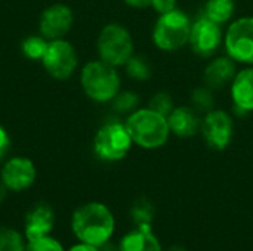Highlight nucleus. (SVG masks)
<instances>
[{"label": "nucleus", "mask_w": 253, "mask_h": 251, "mask_svg": "<svg viewBox=\"0 0 253 251\" xmlns=\"http://www.w3.org/2000/svg\"><path fill=\"white\" fill-rule=\"evenodd\" d=\"M139 105V96L133 92H123L114 96V107L120 112H127Z\"/></svg>", "instance_id": "393cba45"}, {"label": "nucleus", "mask_w": 253, "mask_h": 251, "mask_svg": "<svg viewBox=\"0 0 253 251\" xmlns=\"http://www.w3.org/2000/svg\"><path fill=\"white\" fill-rule=\"evenodd\" d=\"M151 4L159 13H168L175 9L176 0H153Z\"/></svg>", "instance_id": "bb28decb"}, {"label": "nucleus", "mask_w": 253, "mask_h": 251, "mask_svg": "<svg viewBox=\"0 0 253 251\" xmlns=\"http://www.w3.org/2000/svg\"><path fill=\"white\" fill-rule=\"evenodd\" d=\"M82 86L90 99L107 102L119 93L120 78L113 65L104 61H93L84 65L82 71Z\"/></svg>", "instance_id": "7ed1b4c3"}, {"label": "nucleus", "mask_w": 253, "mask_h": 251, "mask_svg": "<svg viewBox=\"0 0 253 251\" xmlns=\"http://www.w3.org/2000/svg\"><path fill=\"white\" fill-rule=\"evenodd\" d=\"M4 194H6V186L1 183V185H0V203H1L3 198H4Z\"/></svg>", "instance_id": "7c9ffc66"}, {"label": "nucleus", "mask_w": 253, "mask_h": 251, "mask_svg": "<svg viewBox=\"0 0 253 251\" xmlns=\"http://www.w3.org/2000/svg\"><path fill=\"white\" fill-rule=\"evenodd\" d=\"M25 237L7 226H0V251H25Z\"/></svg>", "instance_id": "6ab92c4d"}, {"label": "nucleus", "mask_w": 253, "mask_h": 251, "mask_svg": "<svg viewBox=\"0 0 253 251\" xmlns=\"http://www.w3.org/2000/svg\"><path fill=\"white\" fill-rule=\"evenodd\" d=\"M191 102L193 105L200 111H212L213 108V96L212 92L208 87H197L191 93Z\"/></svg>", "instance_id": "5701e85b"}, {"label": "nucleus", "mask_w": 253, "mask_h": 251, "mask_svg": "<svg viewBox=\"0 0 253 251\" xmlns=\"http://www.w3.org/2000/svg\"><path fill=\"white\" fill-rule=\"evenodd\" d=\"M36 166L24 157L10 158L1 169V183L6 189L19 192L28 189L36 180Z\"/></svg>", "instance_id": "9b49d317"}, {"label": "nucleus", "mask_w": 253, "mask_h": 251, "mask_svg": "<svg viewBox=\"0 0 253 251\" xmlns=\"http://www.w3.org/2000/svg\"><path fill=\"white\" fill-rule=\"evenodd\" d=\"M42 62L52 77L65 80L74 72L77 67V53L74 47L65 40H49Z\"/></svg>", "instance_id": "0eeeda50"}, {"label": "nucleus", "mask_w": 253, "mask_h": 251, "mask_svg": "<svg viewBox=\"0 0 253 251\" xmlns=\"http://www.w3.org/2000/svg\"><path fill=\"white\" fill-rule=\"evenodd\" d=\"M236 77L233 58L213 59L205 70V81L211 89H222Z\"/></svg>", "instance_id": "dca6fc26"}, {"label": "nucleus", "mask_w": 253, "mask_h": 251, "mask_svg": "<svg viewBox=\"0 0 253 251\" xmlns=\"http://www.w3.org/2000/svg\"><path fill=\"white\" fill-rule=\"evenodd\" d=\"M125 126L132 138V142L145 149L163 146L170 133L168 118L150 108L135 111Z\"/></svg>", "instance_id": "f03ea898"}, {"label": "nucleus", "mask_w": 253, "mask_h": 251, "mask_svg": "<svg viewBox=\"0 0 253 251\" xmlns=\"http://www.w3.org/2000/svg\"><path fill=\"white\" fill-rule=\"evenodd\" d=\"M234 0H208L205 7V16L216 24L227 22L234 13Z\"/></svg>", "instance_id": "a211bd4d"}, {"label": "nucleus", "mask_w": 253, "mask_h": 251, "mask_svg": "<svg viewBox=\"0 0 253 251\" xmlns=\"http://www.w3.org/2000/svg\"><path fill=\"white\" fill-rule=\"evenodd\" d=\"M55 228V213L50 206L40 203L36 204L25 216L24 237L27 241H36L49 237Z\"/></svg>", "instance_id": "f8f14e48"}, {"label": "nucleus", "mask_w": 253, "mask_h": 251, "mask_svg": "<svg viewBox=\"0 0 253 251\" xmlns=\"http://www.w3.org/2000/svg\"><path fill=\"white\" fill-rule=\"evenodd\" d=\"M132 145V138L126 126L108 123L101 127L95 136L93 148L96 155L105 161H119L126 157Z\"/></svg>", "instance_id": "423d86ee"}, {"label": "nucleus", "mask_w": 253, "mask_h": 251, "mask_svg": "<svg viewBox=\"0 0 253 251\" xmlns=\"http://www.w3.org/2000/svg\"><path fill=\"white\" fill-rule=\"evenodd\" d=\"M9 148H10V138H9L7 132L0 126V158H3L6 155Z\"/></svg>", "instance_id": "cd10ccee"}, {"label": "nucleus", "mask_w": 253, "mask_h": 251, "mask_svg": "<svg viewBox=\"0 0 253 251\" xmlns=\"http://www.w3.org/2000/svg\"><path fill=\"white\" fill-rule=\"evenodd\" d=\"M168 123L170 130L179 138L194 136L202 129V121L199 120L197 114L188 107L173 108V111L168 117Z\"/></svg>", "instance_id": "2eb2a0df"}, {"label": "nucleus", "mask_w": 253, "mask_h": 251, "mask_svg": "<svg viewBox=\"0 0 253 251\" xmlns=\"http://www.w3.org/2000/svg\"><path fill=\"white\" fill-rule=\"evenodd\" d=\"M202 132L208 145L216 151L225 149L233 138V120L221 109H212L208 112L202 123Z\"/></svg>", "instance_id": "1a4fd4ad"}, {"label": "nucleus", "mask_w": 253, "mask_h": 251, "mask_svg": "<svg viewBox=\"0 0 253 251\" xmlns=\"http://www.w3.org/2000/svg\"><path fill=\"white\" fill-rule=\"evenodd\" d=\"M125 1L130 6H135V7H147L151 4L153 0H125Z\"/></svg>", "instance_id": "c756f323"}, {"label": "nucleus", "mask_w": 253, "mask_h": 251, "mask_svg": "<svg viewBox=\"0 0 253 251\" xmlns=\"http://www.w3.org/2000/svg\"><path fill=\"white\" fill-rule=\"evenodd\" d=\"M71 24V9L65 4H53L47 7L40 18V33L47 40H56L68 33Z\"/></svg>", "instance_id": "ddd939ff"}, {"label": "nucleus", "mask_w": 253, "mask_h": 251, "mask_svg": "<svg viewBox=\"0 0 253 251\" xmlns=\"http://www.w3.org/2000/svg\"><path fill=\"white\" fill-rule=\"evenodd\" d=\"M225 47L230 58L253 64V18H242L231 24L225 37Z\"/></svg>", "instance_id": "6e6552de"}, {"label": "nucleus", "mask_w": 253, "mask_h": 251, "mask_svg": "<svg viewBox=\"0 0 253 251\" xmlns=\"http://www.w3.org/2000/svg\"><path fill=\"white\" fill-rule=\"evenodd\" d=\"M101 59L113 67L126 64L133 53V41L129 31L119 25L110 24L102 28L98 38Z\"/></svg>", "instance_id": "39448f33"}, {"label": "nucleus", "mask_w": 253, "mask_h": 251, "mask_svg": "<svg viewBox=\"0 0 253 251\" xmlns=\"http://www.w3.org/2000/svg\"><path fill=\"white\" fill-rule=\"evenodd\" d=\"M25 251H65L62 244L52 238L50 235L49 237H44V238H40V240H36V241H27V246H25Z\"/></svg>", "instance_id": "a878e982"}, {"label": "nucleus", "mask_w": 253, "mask_h": 251, "mask_svg": "<svg viewBox=\"0 0 253 251\" xmlns=\"http://www.w3.org/2000/svg\"><path fill=\"white\" fill-rule=\"evenodd\" d=\"M116 220L111 210L102 203L80 206L71 217V231L79 243L104 247L113 237Z\"/></svg>", "instance_id": "f257e3e1"}, {"label": "nucleus", "mask_w": 253, "mask_h": 251, "mask_svg": "<svg viewBox=\"0 0 253 251\" xmlns=\"http://www.w3.org/2000/svg\"><path fill=\"white\" fill-rule=\"evenodd\" d=\"M190 30L191 24L188 16L173 9L168 13H162L154 27L153 40L162 50H176L188 41Z\"/></svg>", "instance_id": "20e7f679"}, {"label": "nucleus", "mask_w": 253, "mask_h": 251, "mask_svg": "<svg viewBox=\"0 0 253 251\" xmlns=\"http://www.w3.org/2000/svg\"><path fill=\"white\" fill-rule=\"evenodd\" d=\"M119 251H162V246L151 232V225H142L122 238Z\"/></svg>", "instance_id": "4468645a"}, {"label": "nucleus", "mask_w": 253, "mask_h": 251, "mask_svg": "<svg viewBox=\"0 0 253 251\" xmlns=\"http://www.w3.org/2000/svg\"><path fill=\"white\" fill-rule=\"evenodd\" d=\"M133 222L136 223V226H142V225H151V220L154 217V207L153 204L145 200V198H139L130 212Z\"/></svg>", "instance_id": "aec40b11"}, {"label": "nucleus", "mask_w": 253, "mask_h": 251, "mask_svg": "<svg viewBox=\"0 0 253 251\" xmlns=\"http://www.w3.org/2000/svg\"><path fill=\"white\" fill-rule=\"evenodd\" d=\"M68 251H99V247L90 246V244H84V243H79L76 246H73Z\"/></svg>", "instance_id": "c85d7f7f"}, {"label": "nucleus", "mask_w": 253, "mask_h": 251, "mask_svg": "<svg viewBox=\"0 0 253 251\" xmlns=\"http://www.w3.org/2000/svg\"><path fill=\"white\" fill-rule=\"evenodd\" d=\"M233 99L242 111L253 109V68H246L236 74L231 86Z\"/></svg>", "instance_id": "f3484780"}, {"label": "nucleus", "mask_w": 253, "mask_h": 251, "mask_svg": "<svg viewBox=\"0 0 253 251\" xmlns=\"http://www.w3.org/2000/svg\"><path fill=\"white\" fill-rule=\"evenodd\" d=\"M221 28L219 24L211 21L208 16L199 18L190 30V44L191 49L200 56H211L216 52L221 44Z\"/></svg>", "instance_id": "9d476101"}, {"label": "nucleus", "mask_w": 253, "mask_h": 251, "mask_svg": "<svg viewBox=\"0 0 253 251\" xmlns=\"http://www.w3.org/2000/svg\"><path fill=\"white\" fill-rule=\"evenodd\" d=\"M150 109L165 115L166 118L170 115V112L173 111V102L172 98L168 93H156L151 101H150Z\"/></svg>", "instance_id": "b1692460"}, {"label": "nucleus", "mask_w": 253, "mask_h": 251, "mask_svg": "<svg viewBox=\"0 0 253 251\" xmlns=\"http://www.w3.org/2000/svg\"><path fill=\"white\" fill-rule=\"evenodd\" d=\"M47 44H49V41L43 36L42 37H28L22 43V52L30 59H42L46 52Z\"/></svg>", "instance_id": "412c9836"}, {"label": "nucleus", "mask_w": 253, "mask_h": 251, "mask_svg": "<svg viewBox=\"0 0 253 251\" xmlns=\"http://www.w3.org/2000/svg\"><path fill=\"white\" fill-rule=\"evenodd\" d=\"M169 251H187L185 249H182V247H179V246H173L172 249Z\"/></svg>", "instance_id": "2f4dec72"}, {"label": "nucleus", "mask_w": 253, "mask_h": 251, "mask_svg": "<svg viewBox=\"0 0 253 251\" xmlns=\"http://www.w3.org/2000/svg\"><path fill=\"white\" fill-rule=\"evenodd\" d=\"M126 71L127 74L135 80H147L151 77V68L147 59L141 56H132L126 62Z\"/></svg>", "instance_id": "4be33fe9"}]
</instances>
